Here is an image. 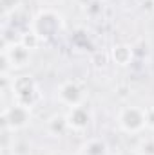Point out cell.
I'll use <instances>...</instances> for the list:
<instances>
[{
    "mask_svg": "<svg viewBox=\"0 0 154 155\" xmlns=\"http://www.w3.org/2000/svg\"><path fill=\"white\" fill-rule=\"evenodd\" d=\"M136 152L140 155H154V137H143L140 139Z\"/></svg>",
    "mask_w": 154,
    "mask_h": 155,
    "instance_id": "7c38bea8",
    "label": "cell"
},
{
    "mask_svg": "<svg viewBox=\"0 0 154 155\" xmlns=\"http://www.w3.org/2000/svg\"><path fill=\"white\" fill-rule=\"evenodd\" d=\"M75 2H76L78 5H82V7H87V5H89L91 2H94V0H75Z\"/></svg>",
    "mask_w": 154,
    "mask_h": 155,
    "instance_id": "ac0fdd59",
    "label": "cell"
},
{
    "mask_svg": "<svg viewBox=\"0 0 154 155\" xmlns=\"http://www.w3.org/2000/svg\"><path fill=\"white\" fill-rule=\"evenodd\" d=\"M18 41L26 47V49H29V51H35V49H38L40 43L44 41V40L38 36V33L37 31H33V29H29V31H24L20 36H18Z\"/></svg>",
    "mask_w": 154,
    "mask_h": 155,
    "instance_id": "8fae6325",
    "label": "cell"
},
{
    "mask_svg": "<svg viewBox=\"0 0 154 155\" xmlns=\"http://www.w3.org/2000/svg\"><path fill=\"white\" fill-rule=\"evenodd\" d=\"M60 27H62V16L56 11H53L51 7L42 9L38 15L35 16L33 25H31V29L37 31L42 40L54 36L60 31Z\"/></svg>",
    "mask_w": 154,
    "mask_h": 155,
    "instance_id": "277c9868",
    "label": "cell"
},
{
    "mask_svg": "<svg viewBox=\"0 0 154 155\" xmlns=\"http://www.w3.org/2000/svg\"><path fill=\"white\" fill-rule=\"evenodd\" d=\"M67 124H69V130L71 132H76V134H82L89 128L91 124V110L85 107V105H80V107H75V108H69L67 110Z\"/></svg>",
    "mask_w": 154,
    "mask_h": 155,
    "instance_id": "8992f818",
    "label": "cell"
},
{
    "mask_svg": "<svg viewBox=\"0 0 154 155\" xmlns=\"http://www.w3.org/2000/svg\"><path fill=\"white\" fill-rule=\"evenodd\" d=\"M53 155H64V153H53Z\"/></svg>",
    "mask_w": 154,
    "mask_h": 155,
    "instance_id": "ffe728a7",
    "label": "cell"
},
{
    "mask_svg": "<svg viewBox=\"0 0 154 155\" xmlns=\"http://www.w3.org/2000/svg\"><path fill=\"white\" fill-rule=\"evenodd\" d=\"M11 92L16 103H22L29 108H33L40 99V88L31 76H16L13 79Z\"/></svg>",
    "mask_w": 154,
    "mask_h": 155,
    "instance_id": "3957f363",
    "label": "cell"
},
{
    "mask_svg": "<svg viewBox=\"0 0 154 155\" xmlns=\"http://www.w3.org/2000/svg\"><path fill=\"white\" fill-rule=\"evenodd\" d=\"M111 60L118 67H129L134 60V47L129 43H116L111 47Z\"/></svg>",
    "mask_w": 154,
    "mask_h": 155,
    "instance_id": "ba28073f",
    "label": "cell"
},
{
    "mask_svg": "<svg viewBox=\"0 0 154 155\" xmlns=\"http://www.w3.org/2000/svg\"><path fill=\"white\" fill-rule=\"evenodd\" d=\"M0 2H2V9H4V15H7V13L15 11V9L20 5V2H22V0H0Z\"/></svg>",
    "mask_w": 154,
    "mask_h": 155,
    "instance_id": "5bb4252c",
    "label": "cell"
},
{
    "mask_svg": "<svg viewBox=\"0 0 154 155\" xmlns=\"http://www.w3.org/2000/svg\"><path fill=\"white\" fill-rule=\"evenodd\" d=\"M15 69H13V65H11V60H9V56H7V52L5 51H2V54H0V74H11Z\"/></svg>",
    "mask_w": 154,
    "mask_h": 155,
    "instance_id": "4fadbf2b",
    "label": "cell"
},
{
    "mask_svg": "<svg viewBox=\"0 0 154 155\" xmlns=\"http://www.w3.org/2000/svg\"><path fill=\"white\" fill-rule=\"evenodd\" d=\"M116 123H118V128L123 134H127V135H140L147 128L145 108L136 107V105H125V107H121L118 110Z\"/></svg>",
    "mask_w": 154,
    "mask_h": 155,
    "instance_id": "6da1fadb",
    "label": "cell"
},
{
    "mask_svg": "<svg viewBox=\"0 0 154 155\" xmlns=\"http://www.w3.org/2000/svg\"><path fill=\"white\" fill-rule=\"evenodd\" d=\"M45 132L51 137H62L69 132V124H67V117L65 114H53L45 121Z\"/></svg>",
    "mask_w": 154,
    "mask_h": 155,
    "instance_id": "9c48e42d",
    "label": "cell"
},
{
    "mask_svg": "<svg viewBox=\"0 0 154 155\" xmlns=\"http://www.w3.org/2000/svg\"><path fill=\"white\" fill-rule=\"evenodd\" d=\"M31 119H33L31 108L16 101L9 107H4L2 110V124L5 132H13V134L20 132L31 123Z\"/></svg>",
    "mask_w": 154,
    "mask_h": 155,
    "instance_id": "7a4b0ae2",
    "label": "cell"
},
{
    "mask_svg": "<svg viewBox=\"0 0 154 155\" xmlns=\"http://www.w3.org/2000/svg\"><path fill=\"white\" fill-rule=\"evenodd\" d=\"M80 155H109V144L100 137H91L83 141L78 148Z\"/></svg>",
    "mask_w": 154,
    "mask_h": 155,
    "instance_id": "30bf717a",
    "label": "cell"
},
{
    "mask_svg": "<svg viewBox=\"0 0 154 155\" xmlns=\"http://www.w3.org/2000/svg\"><path fill=\"white\" fill-rule=\"evenodd\" d=\"M102 11V4L98 2V0H94V2H91L87 7H85V13L89 15V16H96L98 13Z\"/></svg>",
    "mask_w": 154,
    "mask_h": 155,
    "instance_id": "9a60e30c",
    "label": "cell"
},
{
    "mask_svg": "<svg viewBox=\"0 0 154 155\" xmlns=\"http://www.w3.org/2000/svg\"><path fill=\"white\" fill-rule=\"evenodd\" d=\"M56 99L60 105L67 108H75L80 105H85V92L78 81L67 79L56 87Z\"/></svg>",
    "mask_w": 154,
    "mask_h": 155,
    "instance_id": "5b68a950",
    "label": "cell"
},
{
    "mask_svg": "<svg viewBox=\"0 0 154 155\" xmlns=\"http://www.w3.org/2000/svg\"><path fill=\"white\" fill-rule=\"evenodd\" d=\"M120 155H140V153H138V152H136V148H134V150H123Z\"/></svg>",
    "mask_w": 154,
    "mask_h": 155,
    "instance_id": "d6986e66",
    "label": "cell"
},
{
    "mask_svg": "<svg viewBox=\"0 0 154 155\" xmlns=\"http://www.w3.org/2000/svg\"><path fill=\"white\" fill-rule=\"evenodd\" d=\"M145 121H147V128L154 130V107H145Z\"/></svg>",
    "mask_w": 154,
    "mask_h": 155,
    "instance_id": "2e32d148",
    "label": "cell"
},
{
    "mask_svg": "<svg viewBox=\"0 0 154 155\" xmlns=\"http://www.w3.org/2000/svg\"><path fill=\"white\" fill-rule=\"evenodd\" d=\"M40 2H42V4H44L45 7H51V5H54V4H58L60 0H40Z\"/></svg>",
    "mask_w": 154,
    "mask_h": 155,
    "instance_id": "e0dca14e",
    "label": "cell"
},
{
    "mask_svg": "<svg viewBox=\"0 0 154 155\" xmlns=\"http://www.w3.org/2000/svg\"><path fill=\"white\" fill-rule=\"evenodd\" d=\"M75 155H80V153H78V152H76V153H75Z\"/></svg>",
    "mask_w": 154,
    "mask_h": 155,
    "instance_id": "44dd1931",
    "label": "cell"
},
{
    "mask_svg": "<svg viewBox=\"0 0 154 155\" xmlns=\"http://www.w3.org/2000/svg\"><path fill=\"white\" fill-rule=\"evenodd\" d=\"M2 51L7 52L9 60H11V65L13 69H24L29 65L31 61V51L26 49L20 41H15V43H9V45H2Z\"/></svg>",
    "mask_w": 154,
    "mask_h": 155,
    "instance_id": "52a82bcc",
    "label": "cell"
}]
</instances>
